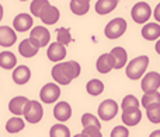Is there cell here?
Instances as JSON below:
<instances>
[{"mask_svg": "<svg viewBox=\"0 0 160 137\" xmlns=\"http://www.w3.org/2000/svg\"><path fill=\"white\" fill-rule=\"evenodd\" d=\"M2 18H3V6L0 4V21H2Z\"/></svg>", "mask_w": 160, "mask_h": 137, "instance_id": "obj_39", "label": "cell"}, {"mask_svg": "<svg viewBox=\"0 0 160 137\" xmlns=\"http://www.w3.org/2000/svg\"><path fill=\"white\" fill-rule=\"evenodd\" d=\"M110 53H111V56H112V59H114V63H115L114 68H122L125 66L127 59H128V53H127V50H125L124 48L115 46Z\"/></svg>", "mask_w": 160, "mask_h": 137, "instance_id": "obj_21", "label": "cell"}, {"mask_svg": "<svg viewBox=\"0 0 160 137\" xmlns=\"http://www.w3.org/2000/svg\"><path fill=\"white\" fill-rule=\"evenodd\" d=\"M53 116H55V119L59 122L69 120L70 116H72V106L65 101L58 102V104L55 105V108H53Z\"/></svg>", "mask_w": 160, "mask_h": 137, "instance_id": "obj_14", "label": "cell"}, {"mask_svg": "<svg viewBox=\"0 0 160 137\" xmlns=\"http://www.w3.org/2000/svg\"><path fill=\"white\" fill-rule=\"evenodd\" d=\"M82 67L78 62L75 60H69V62H63V63H58L52 67V78L55 80L58 84L61 85H68L72 83L73 78L80 76Z\"/></svg>", "mask_w": 160, "mask_h": 137, "instance_id": "obj_1", "label": "cell"}, {"mask_svg": "<svg viewBox=\"0 0 160 137\" xmlns=\"http://www.w3.org/2000/svg\"><path fill=\"white\" fill-rule=\"evenodd\" d=\"M96 66H97V70H98L100 73H102V74L110 73V71L114 68V66H115L111 53H102V55L97 59Z\"/></svg>", "mask_w": 160, "mask_h": 137, "instance_id": "obj_17", "label": "cell"}, {"mask_svg": "<svg viewBox=\"0 0 160 137\" xmlns=\"http://www.w3.org/2000/svg\"><path fill=\"white\" fill-rule=\"evenodd\" d=\"M17 41V34L8 25H3L0 27V46H13Z\"/></svg>", "mask_w": 160, "mask_h": 137, "instance_id": "obj_12", "label": "cell"}, {"mask_svg": "<svg viewBox=\"0 0 160 137\" xmlns=\"http://www.w3.org/2000/svg\"><path fill=\"white\" fill-rule=\"evenodd\" d=\"M59 17H61V13H59L58 7H55V6H52V4L47 6V7L42 10V13L39 14L41 21L47 25H52V24H55V22H58Z\"/></svg>", "mask_w": 160, "mask_h": 137, "instance_id": "obj_13", "label": "cell"}, {"mask_svg": "<svg viewBox=\"0 0 160 137\" xmlns=\"http://www.w3.org/2000/svg\"><path fill=\"white\" fill-rule=\"evenodd\" d=\"M82 126L83 127H87V126H96V127H101V123L98 122V119L96 118L94 115L91 113H84L82 116Z\"/></svg>", "mask_w": 160, "mask_h": 137, "instance_id": "obj_32", "label": "cell"}, {"mask_svg": "<svg viewBox=\"0 0 160 137\" xmlns=\"http://www.w3.org/2000/svg\"><path fill=\"white\" fill-rule=\"evenodd\" d=\"M20 2H25V0H20Z\"/></svg>", "mask_w": 160, "mask_h": 137, "instance_id": "obj_41", "label": "cell"}, {"mask_svg": "<svg viewBox=\"0 0 160 137\" xmlns=\"http://www.w3.org/2000/svg\"><path fill=\"white\" fill-rule=\"evenodd\" d=\"M156 52H158L159 55H160V39H159L158 42H156Z\"/></svg>", "mask_w": 160, "mask_h": 137, "instance_id": "obj_38", "label": "cell"}, {"mask_svg": "<svg viewBox=\"0 0 160 137\" xmlns=\"http://www.w3.org/2000/svg\"><path fill=\"white\" fill-rule=\"evenodd\" d=\"M59 97H61V88L55 83H48L39 91V98L45 104H52V102L58 101Z\"/></svg>", "mask_w": 160, "mask_h": 137, "instance_id": "obj_7", "label": "cell"}, {"mask_svg": "<svg viewBox=\"0 0 160 137\" xmlns=\"http://www.w3.org/2000/svg\"><path fill=\"white\" fill-rule=\"evenodd\" d=\"M141 87L143 92H155L160 87V74L158 71H149L146 76L142 78Z\"/></svg>", "mask_w": 160, "mask_h": 137, "instance_id": "obj_9", "label": "cell"}, {"mask_svg": "<svg viewBox=\"0 0 160 137\" xmlns=\"http://www.w3.org/2000/svg\"><path fill=\"white\" fill-rule=\"evenodd\" d=\"M75 137H84V136H83V135H82V133H79V135H76Z\"/></svg>", "mask_w": 160, "mask_h": 137, "instance_id": "obj_40", "label": "cell"}, {"mask_svg": "<svg viewBox=\"0 0 160 137\" xmlns=\"http://www.w3.org/2000/svg\"><path fill=\"white\" fill-rule=\"evenodd\" d=\"M149 64V58L148 56H138L133 60H131L127 66V76L131 80H138L145 74Z\"/></svg>", "mask_w": 160, "mask_h": 137, "instance_id": "obj_2", "label": "cell"}, {"mask_svg": "<svg viewBox=\"0 0 160 137\" xmlns=\"http://www.w3.org/2000/svg\"><path fill=\"white\" fill-rule=\"evenodd\" d=\"M32 16L27 13H21V14H17L13 20V27L14 31L17 32H25L28 31L31 27H32Z\"/></svg>", "mask_w": 160, "mask_h": 137, "instance_id": "obj_10", "label": "cell"}, {"mask_svg": "<svg viewBox=\"0 0 160 137\" xmlns=\"http://www.w3.org/2000/svg\"><path fill=\"white\" fill-rule=\"evenodd\" d=\"M30 41L32 42L34 45H37L38 48H44L47 45H49L51 41V32L42 25H38V27H34L30 32Z\"/></svg>", "mask_w": 160, "mask_h": 137, "instance_id": "obj_6", "label": "cell"}, {"mask_svg": "<svg viewBox=\"0 0 160 137\" xmlns=\"http://www.w3.org/2000/svg\"><path fill=\"white\" fill-rule=\"evenodd\" d=\"M152 16V8L146 2H139L132 7L131 17L136 24H145Z\"/></svg>", "mask_w": 160, "mask_h": 137, "instance_id": "obj_5", "label": "cell"}, {"mask_svg": "<svg viewBox=\"0 0 160 137\" xmlns=\"http://www.w3.org/2000/svg\"><path fill=\"white\" fill-rule=\"evenodd\" d=\"M17 64V58L13 52H2L0 53V67L2 68H6V70H10V68L16 67Z\"/></svg>", "mask_w": 160, "mask_h": 137, "instance_id": "obj_24", "label": "cell"}, {"mask_svg": "<svg viewBox=\"0 0 160 137\" xmlns=\"http://www.w3.org/2000/svg\"><path fill=\"white\" fill-rule=\"evenodd\" d=\"M142 119V112L139 108H129V109H124L122 112V122L127 126H136Z\"/></svg>", "mask_w": 160, "mask_h": 137, "instance_id": "obj_15", "label": "cell"}, {"mask_svg": "<svg viewBox=\"0 0 160 137\" xmlns=\"http://www.w3.org/2000/svg\"><path fill=\"white\" fill-rule=\"evenodd\" d=\"M142 36L146 41H156L160 36V25L158 22H148L142 28Z\"/></svg>", "mask_w": 160, "mask_h": 137, "instance_id": "obj_18", "label": "cell"}, {"mask_svg": "<svg viewBox=\"0 0 160 137\" xmlns=\"http://www.w3.org/2000/svg\"><path fill=\"white\" fill-rule=\"evenodd\" d=\"M27 102H28V98H25V97H14V98L8 102V111L17 116L22 115Z\"/></svg>", "mask_w": 160, "mask_h": 137, "instance_id": "obj_19", "label": "cell"}, {"mask_svg": "<svg viewBox=\"0 0 160 137\" xmlns=\"http://www.w3.org/2000/svg\"><path fill=\"white\" fill-rule=\"evenodd\" d=\"M127 31V21L124 18H114L105 25L104 34L108 39H117L122 36Z\"/></svg>", "mask_w": 160, "mask_h": 137, "instance_id": "obj_4", "label": "cell"}, {"mask_svg": "<svg viewBox=\"0 0 160 137\" xmlns=\"http://www.w3.org/2000/svg\"><path fill=\"white\" fill-rule=\"evenodd\" d=\"M13 81L18 85H24L30 81L31 78V70L27 66H18L13 70V76H11Z\"/></svg>", "mask_w": 160, "mask_h": 137, "instance_id": "obj_16", "label": "cell"}, {"mask_svg": "<svg viewBox=\"0 0 160 137\" xmlns=\"http://www.w3.org/2000/svg\"><path fill=\"white\" fill-rule=\"evenodd\" d=\"M56 39H58L56 42H59V44H62V45H69V42L72 41L70 31L65 27L58 28V30H56Z\"/></svg>", "mask_w": 160, "mask_h": 137, "instance_id": "obj_31", "label": "cell"}, {"mask_svg": "<svg viewBox=\"0 0 160 137\" xmlns=\"http://www.w3.org/2000/svg\"><path fill=\"white\" fill-rule=\"evenodd\" d=\"M149 137H160V130H155V132H152V135Z\"/></svg>", "mask_w": 160, "mask_h": 137, "instance_id": "obj_37", "label": "cell"}, {"mask_svg": "<svg viewBox=\"0 0 160 137\" xmlns=\"http://www.w3.org/2000/svg\"><path fill=\"white\" fill-rule=\"evenodd\" d=\"M49 137H70V130L62 123L53 125L49 130Z\"/></svg>", "mask_w": 160, "mask_h": 137, "instance_id": "obj_29", "label": "cell"}, {"mask_svg": "<svg viewBox=\"0 0 160 137\" xmlns=\"http://www.w3.org/2000/svg\"><path fill=\"white\" fill-rule=\"evenodd\" d=\"M49 0H32L30 4V10H31V14L34 17H39V14L42 13L47 6H49Z\"/></svg>", "mask_w": 160, "mask_h": 137, "instance_id": "obj_30", "label": "cell"}, {"mask_svg": "<svg viewBox=\"0 0 160 137\" xmlns=\"http://www.w3.org/2000/svg\"><path fill=\"white\" fill-rule=\"evenodd\" d=\"M117 6H118V0H97L94 8H96V11L98 14L104 16V14L111 13Z\"/></svg>", "mask_w": 160, "mask_h": 137, "instance_id": "obj_22", "label": "cell"}, {"mask_svg": "<svg viewBox=\"0 0 160 137\" xmlns=\"http://www.w3.org/2000/svg\"><path fill=\"white\" fill-rule=\"evenodd\" d=\"M146 115H148V119H149L150 123H153V125L160 123V104H155V105L148 106Z\"/></svg>", "mask_w": 160, "mask_h": 137, "instance_id": "obj_28", "label": "cell"}, {"mask_svg": "<svg viewBox=\"0 0 160 137\" xmlns=\"http://www.w3.org/2000/svg\"><path fill=\"white\" fill-rule=\"evenodd\" d=\"M24 120L20 118H11L7 120V123H6V130H7L8 133H11V135H14V133H18L21 132L22 129H24Z\"/></svg>", "mask_w": 160, "mask_h": 137, "instance_id": "obj_25", "label": "cell"}, {"mask_svg": "<svg viewBox=\"0 0 160 137\" xmlns=\"http://www.w3.org/2000/svg\"><path fill=\"white\" fill-rule=\"evenodd\" d=\"M121 108L124 109H129V108H139V101L136 97L133 95H127L121 102Z\"/></svg>", "mask_w": 160, "mask_h": 137, "instance_id": "obj_33", "label": "cell"}, {"mask_svg": "<svg viewBox=\"0 0 160 137\" xmlns=\"http://www.w3.org/2000/svg\"><path fill=\"white\" fill-rule=\"evenodd\" d=\"M129 132L125 126H115L111 132V137H128Z\"/></svg>", "mask_w": 160, "mask_h": 137, "instance_id": "obj_35", "label": "cell"}, {"mask_svg": "<svg viewBox=\"0 0 160 137\" xmlns=\"http://www.w3.org/2000/svg\"><path fill=\"white\" fill-rule=\"evenodd\" d=\"M86 90H87V92L90 94V95L97 97V95H100V94L104 91V84H102V81H100V80L93 78V80H90V81L87 83Z\"/></svg>", "mask_w": 160, "mask_h": 137, "instance_id": "obj_26", "label": "cell"}, {"mask_svg": "<svg viewBox=\"0 0 160 137\" xmlns=\"http://www.w3.org/2000/svg\"><path fill=\"white\" fill-rule=\"evenodd\" d=\"M47 55L51 62H56L58 63V62L63 60L66 58V48H65V45L59 44V42H53V44H51L48 46Z\"/></svg>", "mask_w": 160, "mask_h": 137, "instance_id": "obj_11", "label": "cell"}, {"mask_svg": "<svg viewBox=\"0 0 160 137\" xmlns=\"http://www.w3.org/2000/svg\"><path fill=\"white\" fill-rule=\"evenodd\" d=\"M22 115H24L25 120H27L28 123H32V125L38 123V122L42 119V116H44L42 105L39 104L38 101H31V99H28Z\"/></svg>", "mask_w": 160, "mask_h": 137, "instance_id": "obj_3", "label": "cell"}, {"mask_svg": "<svg viewBox=\"0 0 160 137\" xmlns=\"http://www.w3.org/2000/svg\"><path fill=\"white\" fill-rule=\"evenodd\" d=\"M141 104L145 109L148 106H150V105L160 104V92H158V91H155V92H145L141 99Z\"/></svg>", "mask_w": 160, "mask_h": 137, "instance_id": "obj_27", "label": "cell"}, {"mask_svg": "<svg viewBox=\"0 0 160 137\" xmlns=\"http://www.w3.org/2000/svg\"><path fill=\"white\" fill-rule=\"evenodd\" d=\"M117 112H118V104L114 99H105L98 106V116L104 122L114 119L117 116Z\"/></svg>", "mask_w": 160, "mask_h": 137, "instance_id": "obj_8", "label": "cell"}, {"mask_svg": "<svg viewBox=\"0 0 160 137\" xmlns=\"http://www.w3.org/2000/svg\"><path fill=\"white\" fill-rule=\"evenodd\" d=\"M82 135L84 137H102V135L100 133V129H98V127H96V126L83 127Z\"/></svg>", "mask_w": 160, "mask_h": 137, "instance_id": "obj_34", "label": "cell"}, {"mask_svg": "<svg viewBox=\"0 0 160 137\" xmlns=\"http://www.w3.org/2000/svg\"><path fill=\"white\" fill-rule=\"evenodd\" d=\"M70 10L76 16H84L90 10V0H70Z\"/></svg>", "mask_w": 160, "mask_h": 137, "instance_id": "obj_23", "label": "cell"}, {"mask_svg": "<svg viewBox=\"0 0 160 137\" xmlns=\"http://www.w3.org/2000/svg\"><path fill=\"white\" fill-rule=\"evenodd\" d=\"M38 50H39V48L37 46V45H34L32 42L30 41V38L21 41V44L18 45V52H20V55L24 56V58H32V56H35L37 53H38Z\"/></svg>", "mask_w": 160, "mask_h": 137, "instance_id": "obj_20", "label": "cell"}, {"mask_svg": "<svg viewBox=\"0 0 160 137\" xmlns=\"http://www.w3.org/2000/svg\"><path fill=\"white\" fill-rule=\"evenodd\" d=\"M153 16H155V20L158 22H160V3L158 6H156V8H155V11H153Z\"/></svg>", "mask_w": 160, "mask_h": 137, "instance_id": "obj_36", "label": "cell"}]
</instances>
